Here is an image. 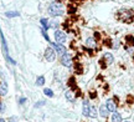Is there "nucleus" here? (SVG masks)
I'll return each instance as SVG.
<instances>
[{
	"label": "nucleus",
	"instance_id": "nucleus-26",
	"mask_svg": "<svg viewBox=\"0 0 134 122\" xmlns=\"http://www.w3.org/2000/svg\"><path fill=\"white\" fill-rule=\"evenodd\" d=\"M125 122H129V121H125Z\"/></svg>",
	"mask_w": 134,
	"mask_h": 122
},
{
	"label": "nucleus",
	"instance_id": "nucleus-3",
	"mask_svg": "<svg viewBox=\"0 0 134 122\" xmlns=\"http://www.w3.org/2000/svg\"><path fill=\"white\" fill-rule=\"evenodd\" d=\"M55 40H56V43H58V44H63L66 41V34L62 33V31H60V30L55 31Z\"/></svg>",
	"mask_w": 134,
	"mask_h": 122
},
{
	"label": "nucleus",
	"instance_id": "nucleus-21",
	"mask_svg": "<svg viewBox=\"0 0 134 122\" xmlns=\"http://www.w3.org/2000/svg\"><path fill=\"white\" fill-rule=\"evenodd\" d=\"M58 26V23H56V21H53L52 24L50 25V28H53V29H55V28H57Z\"/></svg>",
	"mask_w": 134,
	"mask_h": 122
},
{
	"label": "nucleus",
	"instance_id": "nucleus-25",
	"mask_svg": "<svg viewBox=\"0 0 134 122\" xmlns=\"http://www.w3.org/2000/svg\"><path fill=\"white\" fill-rule=\"evenodd\" d=\"M0 122H5V120H3V118H0Z\"/></svg>",
	"mask_w": 134,
	"mask_h": 122
},
{
	"label": "nucleus",
	"instance_id": "nucleus-20",
	"mask_svg": "<svg viewBox=\"0 0 134 122\" xmlns=\"http://www.w3.org/2000/svg\"><path fill=\"white\" fill-rule=\"evenodd\" d=\"M4 110H5V105L3 102H0V112H4Z\"/></svg>",
	"mask_w": 134,
	"mask_h": 122
},
{
	"label": "nucleus",
	"instance_id": "nucleus-4",
	"mask_svg": "<svg viewBox=\"0 0 134 122\" xmlns=\"http://www.w3.org/2000/svg\"><path fill=\"white\" fill-rule=\"evenodd\" d=\"M45 59L50 61V62H52L55 60V50H53V47H47L45 50Z\"/></svg>",
	"mask_w": 134,
	"mask_h": 122
},
{
	"label": "nucleus",
	"instance_id": "nucleus-22",
	"mask_svg": "<svg viewBox=\"0 0 134 122\" xmlns=\"http://www.w3.org/2000/svg\"><path fill=\"white\" fill-rule=\"evenodd\" d=\"M9 122H18V118H16V117H10L9 118Z\"/></svg>",
	"mask_w": 134,
	"mask_h": 122
},
{
	"label": "nucleus",
	"instance_id": "nucleus-1",
	"mask_svg": "<svg viewBox=\"0 0 134 122\" xmlns=\"http://www.w3.org/2000/svg\"><path fill=\"white\" fill-rule=\"evenodd\" d=\"M65 13V8L60 1H55L48 6V14L51 16H60Z\"/></svg>",
	"mask_w": 134,
	"mask_h": 122
},
{
	"label": "nucleus",
	"instance_id": "nucleus-9",
	"mask_svg": "<svg viewBox=\"0 0 134 122\" xmlns=\"http://www.w3.org/2000/svg\"><path fill=\"white\" fill-rule=\"evenodd\" d=\"M103 60L107 62V65H109V63L113 62L114 57H113V55H112V54H109V52H105L104 56H103Z\"/></svg>",
	"mask_w": 134,
	"mask_h": 122
},
{
	"label": "nucleus",
	"instance_id": "nucleus-5",
	"mask_svg": "<svg viewBox=\"0 0 134 122\" xmlns=\"http://www.w3.org/2000/svg\"><path fill=\"white\" fill-rule=\"evenodd\" d=\"M61 63H62L63 66H66V67H71L72 66L71 56H70L68 54H65L63 56H61Z\"/></svg>",
	"mask_w": 134,
	"mask_h": 122
},
{
	"label": "nucleus",
	"instance_id": "nucleus-12",
	"mask_svg": "<svg viewBox=\"0 0 134 122\" xmlns=\"http://www.w3.org/2000/svg\"><path fill=\"white\" fill-rule=\"evenodd\" d=\"M112 122H122V116L119 113L113 112V116H112Z\"/></svg>",
	"mask_w": 134,
	"mask_h": 122
},
{
	"label": "nucleus",
	"instance_id": "nucleus-14",
	"mask_svg": "<svg viewBox=\"0 0 134 122\" xmlns=\"http://www.w3.org/2000/svg\"><path fill=\"white\" fill-rule=\"evenodd\" d=\"M20 13L18 11H8V13H5V16L6 18H15V16H19Z\"/></svg>",
	"mask_w": 134,
	"mask_h": 122
},
{
	"label": "nucleus",
	"instance_id": "nucleus-16",
	"mask_svg": "<svg viewBox=\"0 0 134 122\" xmlns=\"http://www.w3.org/2000/svg\"><path fill=\"white\" fill-rule=\"evenodd\" d=\"M43 93H45L46 96H48V97H52L53 96L52 90H50V88H45V90H43Z\"/></svg>",
	"mask_w": 134,
	"mask_h": 122
},
{
	"label": "nucleus",
	"instance_id": "nucleus-23",
	"mask_svg": "<svg viewBox=\"0 0 134 122\" xmlns=\"http://www.w3.org/2000/svg\"><path fill=\"white\" fill-rule=\"evenodd\" d=\"M43 103H45V102H38V103H36V105H35V106H36V107H38V106H42Z\"/></svg>",
	"mask_w": 134,
	"mask_h": 122
},
{
	"label": "nucleus",
	"instance_id": "nucleus-18",
	"mask_svg": "<svg viewBox=\"0 0 134 122\" xmlns=\"http://www.w3.org/2000/svg\"><path fill=\"white\" fill-rule=\"evenodd\" d=\"M65 95H66V98L68 100V101H71V102L73 101V97H72V93L70 92V91H67V92L65 93Z\"/></svg>",
	"mask_w": 134,
	"mask_h": 122
},
{
	"label": "nucleus",
	"instance_id": "nucleus-2",
	"mask_svg": "<svg viewBox=\"0 0 134 122\" xmlns=\"http://www.w3.org/2000/svg\"><path fill=\"white\" fill-rule=\"evenodd\" d=\"M52 45L53 50L57 52L58 56H63V55L66 54V47L63 46L62 44H58V43H55V44H51Z\"/></svg>",
	"mask_w": 134,
	"mask_h": 122
},
{
	"label": "nucleus",
	"instance_id": "nucleus-17",
	"mask_svg": "<svg viewBox=\"0 0 134 122\" xmlns=\"http://www.w3.org/2000/svg\"><path fill=\"white\" fill-rule=\"evenodd\" d=\"M41 24L43 25V28H45V30H47L48 28H50V24H48L47 19H41Z\"/></svg>",
	"mask_w": 134,
	"mask_h": 122
},
{
	"label": "nucleus",
	"instance_id": "nucleus-11",
	"mask_svg": "<svg viewBox=\"0 0 134 122\" xmlns=\"http://www.w3.org/2000/svg\"><path fill=\"white\" fill-rule=\"evenodd\" d=\"M108 112H109V111H108L107 106H104V105H103V106H100L99 113H100V116H102V117H107V116H108Z\"/></svg>",
	"mask_w": 134,
	"mask_h": 122
},
{
	"label": "nucleus",
	"instance_id": "nucleus-19",
	"mask_svg": "<svg viewBox=\"0 0 134 122\" xmlns=\"http://www.w3.org/2000/svg\"><path fill=\"white\" fill-rule=\"evenodd\" d=\"M127 41L134 46V38H133V36H127Z\"/></svg>",
	"mask_w": 134,
	"mask_h": 122
},
{
	"label": "nucleus",
	"instance_id": "nucleus-6",
	"mask_svg": "<svg viewBox=\"0 0 134 122\" xmlns=\"http://www.w3.org/2000/svg\"><path fill=\"white\" fill-rule=\"evenodd\" d=\"M105 106L108 108V111H110V112H115V110H117V106H115V103L113 100H107Z\"/></svg>",
	"mask_w": 134,
	"mask_h": 122
},
{
	"label": "nucleus",
	"instance_id": "nucleus-24",
	"mask_svg": "<svg viewBox=\"0 0 134 122\" xmlns=\"http://www.w3.org/2000/svg\"><path fill=\"white\" fill-rule=\"evenodd\" d=\"M25 101H26V98H21V100H20V103H24Z\"/></svg>",
	"mask_w": 134,
	"mask_h": 122
},
{
	"label": "nucleus",
	"instance_id": "nucleus-15",
	"mask_svg": "<svg viewBox=\"0 0 134 122\" xmlns=\"http://www.w3.org/2000/svg\"><path fill=\"white\" fill-rule=\"evenodd\" d=\"M43 83H45V77L43 76H38L37 80H36V85L37 86H42Z\"/></svg>",
	"mask_w": 134,
	"mask_h": 122
},
{
	"label": "nucleus",
	"instance_id": "nucleus-10",
	"mask_svg": "<svg viewBox=\"0 0 134 122\" xmlns=\"http://www.w3.org/2000/svg\"><path fill=\"white\" fill-rule=\"evenodd\" d=\"M8 93V85L6 82H3L0 85V96H5Z\"/></svg>",
	"mask_w": 134,
	"mask_h": 122
},
{
	"label": "nucleus",
	"instance_id": "nucleus-13",
	"mask_svg": "<svg viewBox=\"0 0 134 122\" xmlns=\"http://www.w3.org/2000/svg\"><path fill=\"white\" fill-rule=\"evenodd\" d=\"M88 116L92 118H94L97 117V110L96 107H93V106H91V108H90V113H88Z\"/></svg>",
	"mask_w": 134,
	"mask_h": 122
},
{
	"label": "nucleus",
	"instance_id": "nucleus-8",
	"mask_svg": "<svg viewBox=\"0 0 134 122\" xmlns=\"http://www.w3.org/2000/svg\"><path fill=\"white\" fill-rule=\"evenodd\" d=\"M86 45L88 46V47H91V49H94V47L97 46V43L93 38H88V39L86 40Z\"/></svg>",
	"mask_w": 134,
	"mask_h": 122
},
{
	"label": "nucleus",
	"instance_id": "nucleus-7",
	"mask_svg": "<svg viewBox=\"0 0 134 122\" xmlns=\"http://www.w3.org/2000/svg\"><path fill=\"white\" fill-rule=\"evenodd\" d=\"M90 102H88V100H85L83 101V107H82V113L85 115V116H88V113H90Z\"/></svg>",
	"mask_w": 134,
	"mask_h": 122
}]
</instances>
